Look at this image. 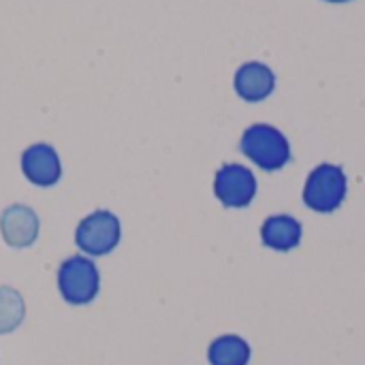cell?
I'll return each mask as SVG.
<instances>
[{
    "label": "cell",
    "mask_w": 365,
    "mask_h": 365,
    "mask_svg": "<svg viewBox=\"0 0 365 365\" xmlns=\"http://www.w3.org/2000/svg\"><path fill=\"white\" fill-rule=\"evenodd\" d=\"M257 190L259 184L255 173L240 163H227L214 175V195L222 207L244 210L255 201Z\"/></svg>",
    "instance_id": "obj_5"
},
{
    "label": "cell",
    "mask_w": 365,
    "mask_h": 365,
    "mask_svg": "<svg viewBox=\"0 0 365 365\" xmlns=\"http://www.w3.org/2000/svg\"><path fill=\"white\" fill-rule=\"evenodd\" d=\"M41 231V220L38 214L24 205V203H13L6 205L0 214V235L6 246L24 250L36 244Z\"/></svg>",
    "instance_id": "obj_6"
},
{
    "label": "cell",
    "mask_w": 365,
    "mask_h": 365,
    "mask_svg": "<svg viewBox=\"0 0 365 365\" xmlns=\"http://www.w3.org/2000/svg\"><path fill=\"white\" fill-rule=\"evenodd\" d=\"M349 195V178L340 165L323 163L314 167L304 184V203L317 214H334Z\"/></svg>",
    "instance_id": "obj_2"
},
{
    "label": "cell",
    "mask_w": 365,
    "mask_h": 365,
    "mask_svg": "<svg viewBox=\"0 0 365 365\" xmlns=\"http://www.w3.org/2000/svg\"><path fill=\"white\" fill-rule=\"evenodd\" d=\"M304 227L291 214H274L265 218L261 227V242L265 248L276 252H291L302 244Z\"/></svg>",
    "instance_id": "obj_9"
},
{
    "label": "cell",
    "mask_w": 365,
    "mask_h": 365,
    "mask_svg": "<svg viewBox=\"0 0 365 365\" xmlns=\"http://www.w3.org/2000/svg\"><path fill=\"white\" fill-rule=\"evenodd\" d=\"M21 173L36 188H51L62 180V160L53 145L32 143L21 154Z\"/></svg>",
    "instance_id": "obj_7"
},
{
    "label": "cell",
    "mask_w": 365,
    "mask_h": 365,
    "mask_svg": "<svg viewBox=\"0 0 365 365\" xmlns=\"http://www.w3.org/2000/svg\"><path fill=\"white\" fill-rule=\"evenodd\" d=\"M325 2H338L340 4V2H351V0H325Z\"/></svg>",
    "instance_id": "obj_12"
},
{
    "label": "cell",
    "mask_w": 365,
    "mask_h": 365,
    "mask_svg": "<svg viewBox=\"0 0 365 365\" xmlns=\"http://www.w3.org/2000/svg\"><path fill=\"white\" fill-rule=\"evenodd\" d=\"M240 150L250 163L267 173L282 171L293 158L287 135L272 124L248 126L240 139Z\"/></svg>",
    "instance_id": "obj_1"
},
{
    "label": "cell",
    "mask_w": 365,
    "mask_h": 365,
    "mask_svg": "<svg viewBox=\"0 0 365 365\" xmlns=\"http://www.w3.org/2000/svg\"><path fill=\"white\" fill-rule=\"evenodd\" d=\"M233 88L237 96L246 103H261L276 90V75L263 62H246L237 68L233 77Z\"/></svg>",
    "instance_id": "obj_8"
},
{
    "label": "cell",
    "mask_w": 365,
    "mask_h": 365,
    "mask_svg": "<svg viewBox=\"0 0 365 365\" xmlns=\"http://www.w3.org/2000/svg\"><path fill=\"white\" fill-rule=\"evenodd\" d=\"M122 242V222L109 210H94L79 220L75 229V246L86 257H107Z\"/></svg>",
    "instance_id": "obj_4"
},
{
    "label": "cell",
    "mask_w": 365,
    "mask_h": 365,
    "mask_svg": "<svg viewBox=\"0 0 365 365\" xmlns=\"http://www.w3.org/2000/svg\"><path fill=\"white\" fill-rule=\"evenodd\" d=\"M26 319V302L13 287H0V336H9L21 327Z\"/></svg>",
    "instance_id": "obj_11"
},
{
    "label": "cell",
    "mask_w": 365,
    "mask_h": 365,
    "mask_svg": "<svg viewBox=\"0 0 365 365\" xmlns=\"http://www.w3.org/2000/svg\"><path fill=\"white\" fill-rule=\"evenodd\" d=\"M58 291L68 306H88L101 293V272L86 255H73L58 269Z\"/></svg>",
    "instance_id": "obj_3"
},
{
    "label": "cell",
    "mask_w": 365,
    "mask_h": 365,
    "mask_svg": "<svg viewBox=\"0 0 365 365\" xmlns=\"http://www.w3.org/2000/svg\"><path fill=\"white\" fill-rule=\"evenodd\" d=\"M252 359L250 344L237 334H225L207 346L210 365H248Z\"/></svg>",
    "instance_id": "obj_10"
}]
</instances>
